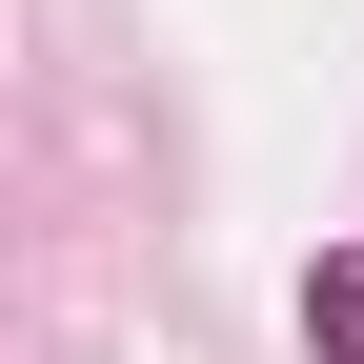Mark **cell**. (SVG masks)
I'll return each instance as SVG.
<instances>
[{"label": "cell", "mask_w": 364, "mask_h": 364, "mask_svg": "<svg viewBox=\"0 0 364 364\" xmlns=\"http://www.w3.org/2000/svg\"><path fill=\"white\" fill-rule=\"evenodd\" d=\"M304 344H324V364H364V243H324V263H304Z\"/></svg>", "instance_id": "1"}]
</instances>
